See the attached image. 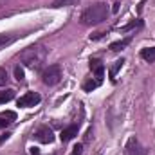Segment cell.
Wrapping results in <instances>:
<instances>
[{
  "label": "cell",
  "instance_id": "ba28073f",
  "mask_svg": "<svg viewBox=\"0 0 155 155\" xmlns=\"http://www.w3.org/2000/svg\"><path fill=\"white\" fill-rule=\"evenodd\" d=\"M90 69L94 71L97 81H103V76H105V65H103L99 60H90Z\"/></svg>",
  "mask_w": 155,
  "mask_h": 155
},
{
  "label": "cell",
  "instance_id": "9c48e42d",
  "mask_svg": "<svg viewBox=\"0 0 155 155\" xmlns=\"http://www.w3.org/2000/svg\"><path fill=\"white\" fill-rule=\"evenodd\" d=\"M141 58L148 63H153L155 61V47H148V49H143L141 51Z\"/></svg>",
  "mask_w": 155,
  "mask_h": 155
},
{
  "label": "cell",
  "instance_id": "e0dca14e",
  "mask_svg": "<svg viewBox=\"0 0 155 155\" xmlns=\"http://www.w3.org/2000/svg\"><path fill=\"white\" fill-rule=\"evenodd\" d=\"M141 25H143V22H141V20H134V22H130L128 25H124L121 31H130V29H134V27H141Z\"/></svg>",
  "mask_w": 155,
  "mask_h": 155
},
{
  "label": "cell",
  "instance_id": "ffe728a7",
  "mask_svg": "<svg viewBox=\"0 0 155 155\" xmlns=\"http://www.w3.org/2000/svg\"><path fill=\"white\" fill-rule=\"evenodd\" d=\"M15 78H16V81H24V71L20 67L15 69Z\"/></svg>",
  "mask_w": 155,
  "mask_h": 155
},
{
  "label": "cell",
  "instance_id": "603a6c76",
  "mask_svg": "<svg viewBox=\"0 0 155 155\" xmlns=\"http://www.w3.org/2000/svg\"><path fill=\"white\" fill-rule=\"evenodd\" d=\"M7 139H9V134H4V135H2V137H0V144H2V143H4V141H7Z\"/></svg>",
  "mask_w": 155,
  "mask_h": 155
},
{
  "label": "cell",
  "instance_id": "7402d4cb",
  "mask_svg": "<svg viewBox=\"0 0 155 155\" xmlns=\"http://www.w3.org/2000/svg\"><path fill=\"white\" fill-rule=\"evenodd\" d=\"M103 36V33H96V35H90V40H99Z\"/></svg>",
  "mask_w": 155,
  "mask_h": 155
},
{
  "label": "cell",
  "instance_id": "3957f363",
  "mask_svg": "<svg viewBox=\"0 0 155 155\" xmlns=\"http://www.w3.org/2000/svg\"><path fill=\"white\" fill-rule=\"evenodd\" d=\"M60 79H61V67H60L58 63L49 65V67L41 72V81H43L45 85H49V87L60 83Z\"/></svg>",
  "mask_w": 155,
  "mask_h": 155
},
{
  "label": "cell",
  "instance_id": "8992f818",
  "mask_svg": "<svg viewBox=\"0 0 155 155\" xmlns=\"http://www.w3.org/2000/svg\"><path fill=\"white\" fill-rule=\"evenodd\" d=\"M40 94L36 92H27V94H24L20 99H18V107H35V105H38L40 103Z\"/></svg>",
  "mask_w": 155,
  "mask_h": 155
},
{
  "label": "cell",
  "instance_id": "ac0fdd59",
  "mask_svg": "<svg viewBox=\"0 0 155 155\" xmlns=\"http://www.w3.org/2000/svg\"><path fill=\"white\" fill-rule=\"evenodd\" d=\"M7 72H5V69H0V87H4L5 83H7Z\"/></svg>",
  "mask_w": 155,
  "mask_h": 155
},
{
  "label": "cell",
  "instance_id": "4fadbf2b",
  "mask_svg": "<svg viewBox=\"0 0 155 155\" xmlns=\"http://www.w3.org/2000/svg\"><path fill=\"white\" fill-rule=\"evenodd\" d=\"M79 0H54L52 7H69V5H76Z\"/></svg>",
  "mask_w": 155,
  "mask_h": 155
},
{
  "label": "cell",
  "instance_id": "5bb4252c",
  "mask_svg": "<svg viewBox=\"0 0 155 155\" xmlns=\"http://www.w3.org/2000/svg\"><path fill=\"white\" fill-rule=\"evenodd\" d=\"M15 40H16L15 35H0V49L5 47V45H9V43H13Z\"/></svg>",
  "mask_w": 155,
  "mask_h": 155
},
{
  "label": "cell",
  "instance_id": "44dd1931",
  "mask_svg": "<svg viewBox=\"0 0 155 155\" xmlns=\"http://www.w3.org/2000/svg\"><path fill=\"white\" fill-rule=\"evenodd\" d=\"M29 155H40V152H38V148H29Z\"/></svg>",
  "mask_w": 155,
  "mask_h": 155
},
{
  "label": "cell",
  "instance_id": "30bf717a",
  "mask_svg": "<svg viewBox=\"0 0 155 155\" xmlns=\"http://www.w3.org/2000/svg\"><path fill=\"white\" fill-rule=\"evenodd\" d=\"M132 41V38L128 36V38H124V40H119V41H114V43H110V51H114V52H117V51H123L128 43Z\"/></svg>",
  "mask_w": 155,
  "mask_h": 155
},
{
  "label": "cell",
  "instance_id": "cb8c5ba5",
  "mask_svg": "<svg viewBox=\"0 0 155 155\" xmlns=\"http://www.w3.org/2000/svg\"><path fill=\"white\" fill-rule=\"evenodd\" d=\"M119 5H121L119 2H116V4H114V7H112V11H114V13H117V11H119Z\"/></svg>",
  "mask_w": 155,
  "mask_h": 155
},
{
  "label": "cell",
  "instance_id": "7c38bea8",
  "mask_svg": "<svg viewBox=\"0 0 155 155\" xmlns=\"http://www.w3.org/2000/svg\"><path fill=\"white\" fill-rule=\"evenodd\" d=\"M15 97V90L13 88H7V90H2L0 92V103H7Z\"/></svg>",
  "mask_w": 155,
  "mask_h": 155
},
{
  "label": "cell",
  "instance_id": "52a82bcc",
  "mask_svg": "<svg viewBox=\"0 0 155 155\" xmlns=\"http://www.w3.org/2000/svg\"><path fill=\"white\" fill-rule=\"evenodd\" d=\"M78 130H79V126H78V124H71V126L63 128V130H61V134H60L61 143H69L71 139H74V137L78 135Z\"/></svg>",
  "mask_w": 155,
  "mask_h": 155
},
{
  "label": "cell",
  "instance_id": "7a4b0ae2",
  "mask_svg": "<svg viewBox=\"0 0 155 155\" xmlns=\"http://www.w3.org/2000/svg\"><path fill=\"white\" fill-rule=\"evenodd\" d=\"M108 16V5L103 2H97L90 7H87L81 15V24L83 25H97L101 22H105Z\"/></svg>",
  "mask_w": 155,
  "mask_h": 155
},
{
  "label": "cell",
  "instance_id": "9a60e30c",
  "mask_svg": "<svg viewBox=\"0 0 155 155\" xmlns=\"http://www.w3.org/2000/svg\"><path fill=\"white\" fill-rule=\"evenodd\" d=\"M7 117L9 119H15V114L13 112H7V114H0V128H5L11 121H7Z\"/></svg>",
  "mask_w": 155,
  "mask_h": 155
},
{
  "label": "cell",
  "instance_id": "5b68a950",
  "mask_svg": "<svg viewBox=\"0 0 155 155\" xmlns=\"http://www.w3.org/2000/svg\"><path fill=\"white\" fill-rule=\"evenodd\" d=\"M124 153L126 155H144V150H143V146L139 144V141H137L135 135H132V137L128 139V143H126V146H124Z\"/></svg>",
  "mask_w": 155,
  "mask_h": 155
},
{
  "label": "cell",
  "instance_id": "8fae6325",
  "mask_svg": "<svg viewBox=\"0 0 155 155\" xmlns=\"http://www.w3.org/2000/svg\"><path fill=\"white\" fill-rule=\"evenodd\" d=\"M101 85V81H97V79H87L85 83H83V90L85 92H92L94 88H97Z\"/></svg>",
  "mask_w": 155,
  "mask_h": 155
},
{
  "label": "cell",
  "instance_id": "6da1fadb",
  "mask_svg": "<svg viewBox=\"0 0 155 155\" xmlns=\"http://www.w3.org/2000/svg\"><path fill=\"white\" fill-rule=\"evenodd\" d=\"M45 56H47V51L41 45H29L20 52V61L25 67L38 71V69H41V65L45 61Z\"/></svg>",
  "mask_w": 155,
  "mask_h": 155
},
{
  "label": "cell",
  "instance_id": "d6986e66",
  "mask_svg": "<svg viewBox=\"0 0 155 155\" xmlns=\"http://www.w3.org/2000/svg\"><path fill=\"white\" fill-rule=\"evenodd\" d=\"M83 153V144L81 143H78L76 146L72 148V152H71V155H81Z\"/></svg>",
  "mask_w": 155,
  "mask_h": 155
},
{
  "label": "cell",
  "instance_id": "2e32d148",
  "mask_svg": "<svg viewBox=\"0 0 155 155\" xmlns=\"http://www.w3.org/2000/svg\"><path fill=\"white\" fill-rule=\"evenodd\" d=\"M123 63H124V60H123V58H121V60H117L116 63H114V67H112V69H110V76H112V78H116L117 71H119V69H121V67H123Z\"/></svg>",
  "mask_w": 155,
  "mask_h": 155
},
{
  "label": "cell",
  "instance_id": "277c9868",
  "mask_svg": "<svg viewBox=\"0 0 155 155\" xmlns=\"http://www.w3.org/2000/svg\"><path fill=\"white\" fill-rule=\"evenodd\" d=\"M35 137L38 139L40 143H43V144H51V143L54 141V134H52V130H51L49 126H45V124H41V126L36 128Z\"/></svg>",
  "mask_w": 155,
  "mask_h": 155
}]
</instances>
